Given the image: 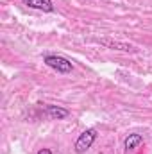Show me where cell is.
Listing matches in <instances>:
<instances>
[{
    "label": "cell",
    "instance_id": "obj_1",
    "mask_svg": "<svg viewBox=\"0 0 152 154\" xmlns=\"http://www.w3.org/2000/svg\"><path fill=\"white\" fill-rule=\"evenodd\" d=\"M45 65L50 66L52 70H56L57 74H70L74 70V65L66 59V57H61V56H54V54H48L45 56Z\"/></svg>",
    "mask_w": 152,
    "mask_h": 154
},
{
    "label": "cell",
    "instance_id": "obj_2",
    "mask_svg": "<svg viewBox=\"0 0 152 154\" xmlns=\"http://www.w3.org/2000/svg\"><path fill=\"white\" fill-rule=\"evenodd\" d=\"M97 140V129H86L79 134V138L75 140V152L77 154H84Z\"/></svg>",
    "mask_w": 152,
    "mask_h": 154
},
{
    "label": "cell",
    "instance_id": "obj_3",
    "mask_svg": "<svg viewBox=\"0 0 152 154\" xmlns=\"http://www.w3.org/2000/svg\"><path fill=\"white\" fill-rule=\"evenodd\" d=\"M25 5H29L31 9H38L43 13H52L54 11V4L52 0H22Z\"/></svg>",
    "mask_w": 152,
    "mask_h": 154
},
{
    "label": "cell",
    "instance_id": "obj_4",
    "mask_svg": "<svg viewBox=\"0 0 152 154\" xmlns=\"http://www.w3.org/2000/svg\"><path fill=\"white\" fill-rule=\"evenodd\" d=\"M45 111H47V115L50 116V118H54V120H63V118H66V116L70 115V111L68 109H65V108H61V106H45Z\"/></svg>",
    "mask_w": 152,
    "mask_h": 154
},
{
    "label": "cell",
    "instance_id": "obj_5",
    "mask_svg": "<svg viewBox=\"0 0 152 154\" xmlns=\"http://www.w3.org/2000/svg\"><path fill=\"white\" fill-rule=\"evenodd\" d=\"M141 142H143V136H141V134H138V133H132V134H129V136L125 138L123 147H125L127 151H132V149H136Z\"/></svg>",
    "mask_w": 152,
    "mask_h": 154
},
{
    "label": "cell",
    "instance_id": "obj_6",
    "mask_svg": "<svg viewBox=\"0 0 152 154\" xmlns=\"http://www.w3.org/2000/svg\"><path fill=\"white\" fill-rule=\"evenodd\" d=\"M106 47H111L114 50H123V52H134V47L132 45H127V43H120V41H102Z\"/></svg>",
    "mask_w": 152,
    "mask_h": 154
},
{
    "label": "cell",
    "instance_id": "obj_7",
    "mask_svg": "<svg viewBox=\"0 0 152 154\" xmlns=\"http://www.w3.org/2000/svg\"><path fill=\"white\" fill-rule=\"evenodd\" d=\"M36 154H52V151H50V149H39Z\"/></svg>",
    "mask_w": 152,
    "mask_h": 154
}]
</instances>
